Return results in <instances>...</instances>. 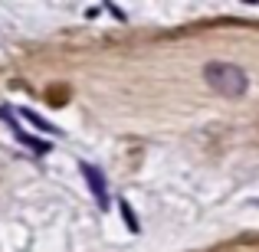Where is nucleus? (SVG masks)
<instances>
[{"label": "nucleus", "instance_id": "nucleus-1", "mask_svg": "<svg viewBox=\"0 0 259 252\" xmlns=\"http://www.w3.org/2000/svg\"><path fill=\"white\" fill-rule=\"evenodd\" d=\"M203 79H207V85L213 88V92L227 95V98H240L249 85L246 72L233 63H207L203 66Z\"/></svg>", "mask_w": 259, "mask_h": 252}, {"label": "nucleus", "instance_id": "nucleus-2", "mask_svg": "<svg viewBox=\"0 0 259 252\" xmlns=\"http://www.w3.org/2000/svg\"><path fill=\"white\" fill-rule=\"evenodd\" d=\"M79 170L85 174V180H89V190H92V196H95V203H99V210H108V180H105V174H102L99 167H92V164H79Z\"/></svg>", "mask_w": 259, "mask_h": 252}, {"label": "nucleus", "instance_id": "nucleus-3", "mask_svg": "<svg viewBox=\"0 0 259 252\" xmlns=\"http://www.w3.org/2000/svg\"><path fill=\"white\" fill-rule=\"evenodd\" d=\"M0 118H4L7 125H10V131L17 134V141H20V144H26L30 151H36V154H50V144H46V141H39V138H33V134H26L23 128L17 125V118L10 115V108H0Z\"/></svg>", "mask_w": 259, "mask_h": 252}, {"label": "nucleus", "instance_id": "nucleus-4", "mask_svg": "<svg viewBox=\"0 0 259 252\" xmlns=\"http://www.w3.org/2000/svg\"><path fill=\"white\" fill-rule=\"evenodd\" d=\"M20 118L23 121H30V125H36L43 134H56V138H63V128H56V125H50L46 118H39L36 112H30V108H20Z\"/></svg>", "mask_w": 259, "mask_h": 252}, {"label": "nucleus", "instance_id": "nucleus-5", "mask_svg": "<svg viewBox=\"0 0 259 252\" xmlns=\"http://www.w3.org/2000/svg\"><path fill=\"white\" fill-rule=\"evenodd\" d=\"M118 210H121V220H125V226L132 229L135 236H138V233H141V223H138V216H135L132 203H128V200H118Z\"/></svg>", "mask_w": 259, "mask_h": 252}]
</instances>
